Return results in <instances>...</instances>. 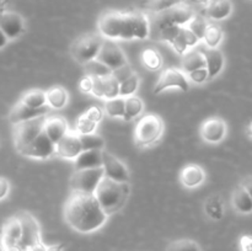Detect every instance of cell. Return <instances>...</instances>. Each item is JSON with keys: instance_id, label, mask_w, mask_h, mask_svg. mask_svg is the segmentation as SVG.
<instances>
[{"instance_id": "30bf717a", "label": "cell", "mask_w": 252, "mask_h": 251, "mask_svg": "<svg viewBox=\"0 0 252 251\" xmlns=\"http://www.w3.org/2000/svg\"><path fill=\"white\" fill-rule=\"evenodd\" d=\"M96 61L105 64L112 71L128 64V59L125 52L115 41H110V39H103L102 47L96 57Z\"/></svg>"}, {"instance_id": "277c9868", "label": "cell", "mask_w": 252, "mask_h": 251, "mask_svg": "<svg viewBox=\"0 0 252 251\" xmlns=\"http://www.w3.org/2000/svg\"><path fill=\"white\" fill-rule=\"evenodd\" d=\"M164 130L165 125L162 118L155 113H147L139 118L135 126V144L140 148L153 147L161 139Z\"/></svg>"}, {"instance_id": "b9f144b4", "label": "cell", "mask_w": 252, "mask_h": 251, "mask_svg": "<svg viewBox=\"0 0 252 251\" xmlns=\"http://www.w3.org/2000/svg\"><path fill=\"white\" fill-rule=\"evenodd\" d=\"M187 78H189V83L197 84V85H201V84L207 83L209 80L208 71L206 68L198 69V70H194L192 73L187 74Z\"/></svg>"}, {"instance_id": "ee69618b", "label": "cell", "mask_w": 252, "mask_h": 251, "mask_svg": "<svg viewBox=\"0 0 252 251\" xmlns=\"http://www.w3.org/2000/svg\"><path fill=\"white\" fill-rule=\"evenodd\" d=\"M134 73V70H133L132 68L129 66V64H127V65L125 66H121V68L116 69V70L112 71V75L115 76L116 80L118 81V83H121V81L126 80L127 78H129L132 74Z\"/></svg>"}, {"instance_id": "f6af8a7d", "label": "cell", "mask_w": 252, "mask_h": 251, "mask_svg": "<svg viewBox=\"0 0 252 251\" xmlns=\"http://www.w3.org/2000/svg\"><path fill=\"white\" fill-rule=\"evenodd\" d=\"M79 90L83 94H91V90H93V76H83L79 81Z\"/></svg>"}, {"instance_id": "5bb4252c", "label": "cell", "mask_w": 252, "mask_h": 251, "mask_svg": "<svg viewBox=\"0 0 252 251\" xmlns=\"http://www.w3.org/2000/svg\"><path fill=\"white\" fill-rule=\"evenodd\" d=\"M0 30L4 32L9 41L19 38L26 30V22L20 14L5 10L0 14Z\"/></svg>"}, {"instance_id": "f546056e", "label": "cell", "mask_w": 252, "mask_h": 251, "mask_svg": "<svg viewBox=\"0 0 252 251\" xmlns=\"http://www.w3.org/2000/svg\"><path fill=\"white\" fill-rule=\"evenodd\" d=\"M144 112V101L139 97V96H128L126 97V108H125V116L122 120L125 122H132V121L137 120Z\"/></svg>"}, {"instance_id": "f5cc1de1", "label": "cell", "mask_w": 252, "mask_h": 251, "mask_svg": "<svg viewBox=\"0 0 252 251\" xmlns=\"http://www.w3.org/2000/svg\"><path fill=\"white\" fill-rule=\"evenodd\" d=\"M6 10V0H0V14Z\"/></svg>"}, {"instance_id": "d6a6232c", "label": "cell", "mask_w": 252, "mask_h": 251, "mask_svg": "<svg viewBox=\"0 0 252 251\" xmlns=\"http://www.w3.org/2000/svg\"><path fill=\"white\" fill-rule=\"evenodd\" d=\"M20 102L24 103L25 106L31 108H42L47 106V97H46V91L39 90H30L25 93L24 95L20 98Z\"/></svg>"}, {"instance_id": "d590c367", "label": "cell", "mask_w": 252, "mask_h": 251, "mask_svg": "<svg viewBox=\"0 0 252 251\" xmlns=\"http://www.w3.org/2000/svg\"><path fill=\"white\" fill-rule=\"evenodd\" d=\"M140 85V78L137 73H133L129 78L120 83V96L121 97H128V96L135 95L138 88Z\"/></svg>"}, {"instance_id": "7dc6e473", "label": "cell", "mask_w": 252, "mask_h": 251, "mask_svg": "<svg viewBox=\"0 0 252 251\" xmlns=\"http://www.w3.org/2000/svg\"><path fill=\"white\" fill-rule=\"evenodd\" d=\"M241 251H252V236H243L240 239Z\"/></svg>"}, {"instance_id": "6da1fadb", "label": "cell", "mask_w": 252, "mask_h": 251, "mask_svg": "<svg viewBox=\"0 0 252 251\" xmlns=\"http://www.w3.org/2000/svg\"><path fill=\"white\" fill-rule=\"evenodd\" d=\"M97 33L110 41H132L149 38V16L142 11L110 10L98 17Z\"/></svg>"}, {"instance_id": "836d02e7", "label": "cell", "mask_w": 252, "mask_h": 251, "mask_svg": "<svg viewBox=\"0 0 252 251\" xmlns=\"http://www.w3.org/2000/svg\"><path fill=\"white\" fill-rule=\"evenodd\" d=\"M102 108L105 111V115L108 116L110 118H123L126 108V98L117 96L115 98L105 100V105H103Z\"/></svg>"}, {"instance_id": "ffe728a7", "label": "cell", "mask_w": 252, "mask_h": 251, "mask_svg": "<svg viewBox=\"0 0 252 251\" xmlns=\"http://www.w3.org/2000/svg\"><path fill=\"white\" fill-rule=\"evenodd\" d=\"M21 239V223L16 216H12L2 224L0 233V249L19 245Z\"/></svg>"}, {"instance_id": "7402d4cb", "label": "cell", "mask_w": 252, "mask_h": 251, "mask_svg": "<svg viewBox=\"0 0 252 251\" xmlns=\"http://www.w3.org/2000/svg\"><path fill=\"white\" fill-rule=\"evenodd\" d=\"M68 132L69 127L65 118L61 117V116H51V117L47 116L46 122H44L43 133L54 144H57Z\"/></svg>"}, {"instance_id": "11a10c76", "label": "cell", "mask_w": 252, "mask_h": 251, "mask_svg": "<svg viewBox=\"0 0 252 251\" xmlns=\"http://www.w3.org/2000/svg\"><path fill=\"white\" fill-rule=\"evenodd\" d=\"M197 2H199V4H202V5H204V6H206L207 4H208V1L209 0H196Z\"/></svg>"}, {"instance_id": "d6986e66", "label": "cell", "mask_w": 252, "mask_h": 251, "mask_svg": "<svg viewBox=\"0 0 252 251\" xmlns=\"http://www.w3.org/2000/svg\"><path fill=\"white\" fill-rule=\"evenodd\" d=\"M179 179L185 188H198L206 181V171L198 164H187L180 171Z\"/></svg>"}, {"instance_id": "74e56055", "label": "cell", "mask_w": 252, "mask_h": 251, "mask_svg": "<svg viewBox=\"0 0 252 251\" xmlns=\"http://www.w3.org/2000/svg\"><path fill=\"white\" fill-rule=\"evenodd\" d=\"M166 251H202L201 245L192 239H179L167 245Z\"/></svg>"}, {"instance_id": "4316f807", "label": "cell", "mask_w": 252, "mask_h": 251, "mask_svg": "<svg viewBox=\"0 0 252 251\" xmlns=\"http://www.w3.org/2000/svg\"><path fill=\"white\" fill-rule=\"evenodd\" d=\"M46 97H47V106L53 110H62L68 105L69 101V93L66 89L63 86L57 85L52 86L51 89L46 91Z\"/></svg>"}, {"instance_id": "52a82bcc", "label": "cell", "mask_w": 252, "mask_h": 251, "mask_svg": "<svg viewBox=\"0 0 252 251\" xmlns=\"http://www.w3.org/2000/svg\"><path fill=\"white\" fill-rule=\"evenodd\" d=\"M15 216L19 218L21 223V239L19 245L24 251L33 250L44 245L41 236V228L39 223L32 213L27 211H21Z\"/></svg>"}, {"instance_id": "ba28073f", "label": "cell", "mask_w": 252, "mask_h": 251, "mask_svg": "<svg viewBox=\"0 0 252 251\" xmlns=\"http://www.w3.org/2000/svg\"><path fill=\"white\" fill-rule=\"evenodd\" d=\"M46 118L47 116H42L14 126V145L19 154L43 132Z\"/></svg>"}, {"instance_id": "f1b7e54d", "label": "cell", "mask_w": 252, "mask_h": 251, "mask_svg": "<svg viewBox=\"0 0 252 251\" xmlns=\"http://www.w3.org/2000/svg\"><path fill=\"white\" fill-rule=\"evenodd\" d=\"M231 203H233L234 209H235L238 213L240 214L252 213V198L241 185L233 192Z\"/></svg>"}, {"instance_id": "e575fe53", "label": "cell", "mask_w": 252, "mask_h": 251, "mask_svg": "<svg viewBox=\"0 0 252 251\" xmlns=\"http://www.w3.org/2000/svg\"><path fill=\"white\" fill-rule=\"evenodd\" d=\"M80 137L81 147L84 150H103L106 147V142L100 134L97 133H91V134L79 135Z\"/></svg>"}, {"instance_id": "3957f363", "label": "cell", "mask_w": 252, "mask_h": 251, "mask_svg": "<svg viewBox=\"0 0 252 251\" xmlns=\"http://www.w3.org/2000/svg\"><path fill=\"white\" fill-rule=\"evenodd\" d=\"M130 194L129 184H120L112 180L103 177L96 188L95 196L105 213L108 217L118 213L125 208Z\"/></svg>"}, {"instance_id": "83f0119b", "label": "cell", "mask_w": 252, "mask_h": 251, "mask_svg": "<svg viewBox=\"0 0 252 251\" xmlns=\"http://www.w3.org/2000/svg\"><path fill=\"white\" fill-rule=\"evenodd\" d=\"M203 211L204 214H206L211 220H220V219H223L224 212H225L223 199H221L220 196H218V194H212V196H209L208 198L204 201Z\"/></svg>"}, {"instance_id": "484cf974", "label": "cell", "mask_w": 252, "mask_h": 251, "mask_svg": "<svg viewBox=\"0 0 252 251\" xmlns=\"http://www.w3.org/2000/svg\"><path fill=\"white\" fill-rule=\"evenodd\" d=\"M206 68V59H204L203 53L202 51L198 49H189L187 53H185L182 56V62H181V70L185 74H189L194 70H198V69Z\"/></svg>"}, {"instance_id": "2e32d148", "label": "cell", "mask_w": 252, "mask_h": 251, "mask_svg": "<svg viewBox=\"0 0 252 251\" xmlns=\"http://www.w3.org/2000/svg\"><path fill=\"white\" fill-rule=\"evenodd\" d=\"M83 152L80 137L78 133L69 130L56 144V155L64 160H75Z\"/></svg>"}, {"instance_id": "c3c4849f", "label": "cell", "mask_w": 252, "mask_h": 251, "mask_svg": "<svg viewBox=\"0 0 252 251\" xmlns=\"http://www.w3.org/2000/svg\"><path fill=\"white\" fill-rule=\"evenodd\" d=\"M41 251H64L63 244H54V245H44Z\"/></svg>"}, {"instance_id": "9a60e30c", "label": "cell", "mask_w": 252, "mask_h": 251, "mask_svg": "<svg viewBox=\"0 0 252 251\" xmlns=\"http://www.w3.org/2000/svg\"><path fill=\"white\" fill-rule=\"evenodd\" d=\"M228 127L221 118L214 117L204 121L199 128V135L202 140L208 144H219L226 137Z\"/></svg>"}, {"instance_id": "9c48e42d", "label": "cell", "mask_w": 252, "mask_h": 251, "mask_svg": "<svg viewBox=\"0 0 252 251\" xmlns=\"http://www.w3.org/2000/svg\"><path fill=\"white\" fill-rule=\"evenodd\" d=\"M103 177L105 174L102 167L75 170L70 177V188L75 193L94 194Z\"/></svg>"}, {"instance_id": "8d00e7d4", "label": "cell", "mask_w": 252, "mask_h": 251, "mask_svg": "<svg viewBox=\"0 0 252 251\" xmlns=\"http://www.w3.org/2000/svg\"><path fill=\"white\" fill-rule=\"evenodd\" d=\"M187 0H149L147 4V10L150 14H159L167 9L176 6V5L186 2Z\"/></svg>"}, {"instance_id": "e0dca14e", "label": "cell", "mask_w": 252, "mask_h": 251, "mask_svg": "<svg viewBox=\"0 0 252 251\" xmlns=\"http://www.w3.org/2000/svg\"><path fill=\"white\" fill-rule=\"evenodd\" d=\"M95 97L110 100L120 96V83L112 74L107 76H93V90Z\"/></svg>"}, {"instance_id": "7a4b0ae2", "label": "cell", "mask_w": 252, "mask_h": 251, "mask_svg": "<svg viewBox=\"0 0 252 251\" xmlns=\"http://www.w3.org/2000/svg\"><path fill=\"white\" fill-rule=\"evenodd\" d=\"M63 214L65 223L80 234H91L100 230L108 219L94 194L75 192H71L66 199Z\"/></svg>"}, {"instance_id": "bcb514c9", "label": "cell", "mask_w": 252, "mask_h": 251, "mask_svg": "<svg viewBox=\"0 0 252 251\" xmlns=\"http://www.w3.org/2000/svg\"><path fill=\"white\" fill-rule=\"evenodd\" d=\"M10 193V182L5 177H0V201L6 198Z\"/></svg>"}, {"instance_id": "9f6ffc18", "label": "cell", "mask_w": 252, "mask_h": 251, "mask_svg": "<svg viewBox=\"0 0 252 251\" xmlns=\"http://www.w3.org/2000/svg\"><path fill=\"white\" fill-rule=\"evenodd\" d=\"M43 246H44V245H42L41 248H37V249H33V250H27V251H41V249L43 248Z\"/></svg>"}, {"instance_id": "44dd1931", "label": "cell", "mask_w": 252, "mask_h": 251, "mask_svg": "<svg viewBox=\"0 0 252 251\" xmlns=\"http://www.w3.org/2000/svg\"><path fill=\"white\" fill-rule=\"evenodd\" d=\"M206 59V69L208 71L209 80L217 78L225 66V57L219 48H204L202 51Z\"/></svg>"}, {"instance_id": "816d5d0a", "label": "cell", "mask_w": 252, "mask_h": 251, "mask_svg": "<svg viewBox=\"0 0 252 251\" xmlns=\"http://www.w3.org/2000/svg\"><path fill=\"white\" fill-rule=\"evenodd\" d=\"M1 251H24V250H22L20 245H15V246H9V248L2 249Z\"/></svg>"}, {"instance_id": "db71d44e", "label": "cell", "mask_w": 252, "mask_h": 251, "mask_svg": "<svg viewBox=\"0 0 252 251\" xmlns=\"http://www.w3.org/2000/svg\"><path fill=\"white\" fill-rule=\"evenodd\" d=\"M248 134L252 138V122L249 125V127H248Z\"/></svg>"}, {"instance_id": "4fadbf2b", "label": "cell", "mask_w": 252, "mask_h": 251, "mask_svg": "<svg viewBox=\"0 0 252 251\" xmlns=\"http://www.w3.org/2000/svg\"><path fill=\"white\" fill-rule=\"evenodd\" d=\"M20 155L34 160H48L56 155V144L42 132Z\"/></svg>"}, {"instance_id": "f35d334b", "label": "cell", "mask_w": 252, "mask_h": 251, "mask_svg": "<svg viewBox=\"0 0 252 251\" xmlns=\"http://www.w3.org/2000/svg\"><path fill=\"white\" fill-rule=\"evenodd\" d=\"M85 71L86 75L89 76H107L110 74H112V70L110 68H107L105 64L96 61V59L85 64Z\"/></svg>"}, {"instance_id": "d4e9b609", "label": "cell", "mask_w": 252, "mask_h": 251, "mask_svg": "<svg viewBox=\"0 0 252 251\" xmlns=\"http://www.w3.org/2000/svg\"><path fill=\"white\" fill-rule=\"evenodd\" d=\"M75 170L102 167V150H84L74 160Z\"/></svg>"}, {"instance_id": "7bdbcfd3", "label": "cell", "mask_w": 252, "mask_h": 251, "mask_svg": "<svg viewBox=\"0 0 252 251\" xmlns=\"http://www.w3.org/2000/svg\"><path fill=\"white\" fill-rule=\"evenodd\" d=\"M83 115L85 116L86 118H89L90 121H93V122L98 125V123L103 120V117H105V111H103L102 107H98V106H91V107H89Z\"/></svg>"}, {"instance_id": "7c38bea8", "label": "cell", "mask_w": 252, "mask_h": 251, "mask_svg": "<svg viewBox=\"0 0 252 251\" xmlns=\"http://www.w3.org/2000/svg\"><path fill=\"white\" fill-rule=\"evenodd\" d=\"M102 169L107 179L120 184H129L130 175L125 162L105 149L102 150Z\"/></svg>"}, {"instance_id": "8fae6325", "label": "cell", "mask_w": 252, "mask_h": 251, "mask_svg": "<svg viewBox=\"0 0 252 251\" xmlns=\"http://www.w3.org/2000/svg\"><path fill=\"white\" fill-rule=\"evenodd\" d=\"M189 86H191V83H189L187 75L181 69L170 68L161 73L159 80L155 84L154 93L161 94L165 90H169V89H179L181 91H189Z\"/></svg>"}, {"instance_id": "60d3db41", "label": "cell", "mask_w": 252, "mask_h": 251, "mask_svg": "<svg viewBox=\"0 0 252 251\" xmlns=\"http://www.w3.org/2000/svg\"><path fill=\"white\" fill-rule=\"evenodd\" d=\"M207 25H208V21H207L203 16H198V15H197V16L194 17V19L192 20L189 25H187V27H189V29L191 30V31L193 32V33L196 34V36L198 37L202 42L204 31H206V29H207Z\"/></svg>"}, {"instance_id": "ac0fdd59", "label": "cell", "mask_w": 252, "mask_h": 251, "mask_svg": "<svg viewBox=\"0 0 252 251\" xmlns=\"http://www.w3.org/2000/svg\"><path fill=\"white\" fill-rule=\"evenodd\" d=\"M49 110H51V108H49L48 106L42 108L27 107V106H25L24 103H21L19 101V102L11 108V111H10L7 117H9V122L11 123L12 126H15V125H19V123L34 120V118L42 117V116H47L48 115Z\"/></svg>"}, {"instance_id": "cb8c5ba5", "label": "cell", "mask_w": 252, "mask_h": 251, "mask_svg": "<svg viewBox=\"0 0 252 251\" xmlns=\"http://www.w3.org/2000/svg\"><path fill=\"white\" fill-rule=\"evenodd\" d=\"M199 43H201V39H199L189 27L182 26L179 36H177L176 39L171 43V47L177 54L184 56V54L187 53L189 49H193L194 47L198 46Z\"/></svg>"}, {"instance_id": "f907efd6", "label": "cell", "mask_w": 252, "mask_h": 251, "mask_svg": "<svg viewBox=\"0 0 252 251\" xmlns=\"http://www.w3.org/2000/svg\"><path fill=\"white\" fill-rule=\"evenodd\" d=\"M7 43H9V39H7V37L5 36L4 32H2L1 30H0V49L4 48V47L6 46Z\"/></svg>"}, {"instance_id": "5b68a950", "label": "cell", "mask_w": 252, "mask_h": 251, "mask_svg": "<svg viewBox=\"0 0 252 251\" xmlns=\"http://www.w3.org/2000/svg\"><path fill=\"white\" fill-rule=\"evenodd\" d=\"M197 16L196 10L189 2H182L159 14H153L149 17L150 31H155L166 26H187Z\"/></svg>"}, {"instance_id": "603a6c76", "label": "cell", "mask_w": 252, "mask_h": 251, "mask_svg": "<svg viewBox=\"0 0 252 251\" xmlns=\"http://www.w3.org/2000/svg\"><path fill=\"white\" fill-rule=\"evenodd\" d=\"M233 2L230 0H209L204 6L207 19L212 21H223L233 14Z\"/></svg>"}, {"instance_id": "4dcf8cb0", "label": "cell", "mask_w": 252, "mask_h": 251, "mask_svg": "<svg viewBox=\"0 0 252 251\" xmlns=\"http://www.w3.org/2000/svg\"><path fill=\"white\" fill-rule=\"evenodd\" d=\"M224 39V32L219 25L214 22H208L207 29L204 31L202 42L206 48H219Z\"/></svg>"}, {"instance_id": "8992f818", "label": "cell", "mask_w": 252, "mask_h": 251, "mask_svg": "<svg viewBox=\"0 0 252 251\" xmlns=\"http://www.w3.org/2000/svg\"><path fill=\"white\" fill-rule=\"evenodd\" d=\"M103 37L100 33L81 34L70 44V56L79 64H88L97 57L103 43Z\"/></svg>"}, {"instance_id": "1f68e13d", "label": "cell", "mask_w": 252, "mask_h": 251, "mask_svg": "<svg viewBox=\"0 0 252 251\" xmlns=\"http://www.w3.org/2000/svg\"><path fill=\"white\" fill-rule=\"evenodd\" d=\"M142 63L148 70L158 71L164 65V59L160 52L155 48H145L140 54Z\"/></svg>"}, {"instance_id": "681fc988", "label": "cell", "mask_w": 252, "mask_h": 251, "mask_svg": "<svg viewBox=\"0 0 252 251\" xmlns=\"http://www.w3.org/2000/svg\"><path fill=\"white\" fill-rule=\"evenodd\" d=\"M241 186L246 189V192L250 194V197L252 198V176L246 177V179L243 181V184H241Z\"/></svg>"}, {"instance_id": "ab89813d", "label": "cell", "mask_w": 252, "mask_h": 251, "mask_svg": "<svg viewBox=\"0 0 252 251\" xmlns=\"http://www.w3.org/2000/svg\"><path fill=\"white\" fill-rule=\"evenodd\" d=\"M96 129H97V123L93 122V121L86 118L84 115H81L79 116V118L76 120L75 130H74V132L78 133L79 135H84V134H91V133H95Z\"/></svg>"}]
</instances>
